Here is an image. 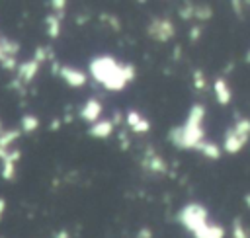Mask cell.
<instances>
[{
    "label": "cell",
    "instance_id": "obj_1",
    "mask_svg": "<svg viewBox=\"0 0 250 238\" xmlns=\"http://www.w3.org/2000/svg\"><path fill=\"white\" fill-rule=\"evenodd\" d=\"M90 74L96 82H100L105 90L119 92L135 78L133 64H119L109 55H100L90 60Z\"/></svg>",
    "mask_w": 250,
    "mask_h": 238
},
{
    "label": "cell",
    "instance_id": "obj_2",
    "mask_svg": "<svg viewBox=\"0 0 250 238\" xmlns=\"http://www.w3.org/2000/svg\"><path fill=\"white\" fill-rule=\"evenodd\" d=\"M203 117H205V107L201 103H193L189 113H188L186 123L180 125V127L170 129L168 140L174 146L182 148V150L195 148L203 140V135H205V131H203Z\"/></svg>",
    "mask_w": 250,
    "mask_h": 238
},
{
    "label": "cell",
    "instance_id": "obj_3",
    "mask_svg": "<svg viewBox=\"0 0 250 238\" xmlns=\"http://www.w3.org/2000/svg\"><path fill=\"white\" fill-rule=\"evenodd\" d=\"M178 220L191 234H195L197 230H201L207 224V209L199 203H189V205L182 207V211L178 213Z\"/></svg>",
    "mask_w": 250,
    "mask_h": 238
},
{
    "label": "cell",
    "instance_id": "obj_4",
    "mask_svg": "<svg viewBox=\"0 0 250 238\" xmlns=\"http://www.w3.org/2000/svg\"><path fill=\"white\" fill-rule=\"evenodd\" d=\"M148 35L156 41H168L172 35H174V25L170 20H162V18H156L148 23Z\"/></svg>",
    "mask_w": 250,
    "mask_h": 238
},
{
    "label": "cell",
    "instance_id": "obj_5",
    "mask_svg": "<svg viewBox=\"0 0 250 238\" xmlns=\"http://www.w3.org/2000/svg\"><path fill=\"white\" fill-rule=\"evenodd\" d=\"M20 158H21V150H18V148H10L8 150V154L0 160L2 162V168H0L2 179H6V181H14L16 179V162Z\"/></svg>",
    "mask_w": 250,
    "mask_h": 238
},
{
    "label": "cell",
    "instance_id": "obj_6",
    "mask_svg": "<svg viewBox=\"0 0 250 238\" xmlns=\"http://www.w3.org/2000/svg\"><path fill=\"white\" fill-rule=\"evenodd\" d=\"M39 68H41V64H39L37 60H33V59L23 60V62H20L18 68H16V80H18L20 84H23V86H25V84H31L33 78L37 76Z\"/></svg>",
    "mask_w": 250,
    "mask_h": 238
},
{
    "label": "cell",
    "instance_id": "obj_7",
    "mask_svg": "<svg viewBox=\"0 0 250 238\" xmlns=\"http://www.w3.org/2000/svg\"><path fill=\"white\" fill-rule=\"evenodd\" d=\"M70 88H82L84 84H86V80H88V76L82 72V70H78V68H74V66H61L59 68V72H57Z\"/></svg>",
    "mask_w": 250,
    "mask_h": 238
},
{
    "label": "cell",
    "instance_id": "obj_8",
    "mask_svg": "<svg viewBox=\"0 0 250 238\" xmlns=\"http://www.w3.org/2000/svg\"><path fill=\"white\" fill-rule=\"evenodd\" d=\"M248 142V139H244V137H240L238 133H234L232 131V127L225 133V150L229 152V154H236V152H240L242 150V146Z\"/></svg>",
    "mask_w": 250,
    "mask_h": 238
},
{
    "label": "cell",
    "instance_id": "obj_9",
    "mask_svg": "<svg viewBox=\"0 0 250 238\" xmlns=\"http://www.w3.org/2000/svg\"><path fill=\"white\" fill-rule=\"evenodd\" d=\"M100 115H102V103L98 99H94V98H90L80 109V117L84 121H88V123H96L100 119Z\"/></svg>",
    "mask_w": 250,
    "mask_h": 238
},
{
    "label": "cell",
    "instance_id": "obj_10",
    "mask_svg": "<svg viewBox=\"0 0 250 238\" xmlns=\"http://www.w3.org/2000/svg\"><path fill=\"white\" fill-rule=\"evenodd\" d=\"M111 133H113V121H109V119H98L88 129V135L94 139H107Z\"/></svg>",
    "mask_w": 250,
    "mask_h": 238
},
{
    "label": "cell",
    "instance_id": "obj_11",
    "mask_svg": "<svg viewBox=\"0 0 250 238\" xmlns=\"http://www.w3.org/2000/svg\"><path fill=\"white\" fill-rule=\"evenodd\" d=\"M21 131L20 129H8V131H0V160L8 154L10 146L20 139Z\"/></svg>",
    "mask_w": 250,
    "mask_h": 238
},
{
    "label": "cell",
    "instance_id": "obj_12",
    "mask_svg": "<svg viewBox=\"0 0 250 238\" xmlns=\"http://www.w3.org/2000/svg\"><path fill=\"white\" fill-rule=\"evenodd\" d=\"M213 90H215L217 101H219L221 105H227V103L230 101V98H232V92H230L229 84H227L223 78H217V80L213 82Z\"/></svg>",
    "mask_w": 250,
    "mask_h": 238
},
{
    "label": "cell",
    "instance_id": "obj_13",
    "mask_svg": "<svg viewBox=\"0 0 250 238\" xmlns=\"http://www.w3.org/2000/svg\"><path fill=\"white\" fill-rule=\"evenodd\" d=\"M61 21H62V16H57V14H47L45 16V25H47V35L51 39H57L61 35Z\"/></svg>",
    "mask_w": 250,
    "mask_h": 238
},
{
    "label": "cell",
    "instance_id": "obj_14",
    "mask_svg": "<svg viewBox=\"0 0 250 238\" xmlns=\"http://www.w3.org/2000/svg\"><path fill=\"white\" fill-rule=\"evenodd\" d=\"M195 238H225V228L219 224H205L201 230H197L193 234Z\"/></svg>",
    "mask_w": 250,
    "mask_h": 238
},
{
    "label": "cell",
    "instance_id": "obj_15",
    "mask_svg": "<svg viewBox=\"0 0 250 238\" xmlns=\"http://www.w3.org/2000/svg\"><path fill=\"white\" fill-rule=\"evenodd\" d=\"M143 166L148 168V170H152V172H156V174H166V170H168L166 168V162L160 156L152 154V152H148V158L143 160Z\"/></svg>",
    "mask_w": 250,
    "mask_h": 238
},
{
    "label": "cell",
    "instance_id": "obj_16",
    "mask_svg": "<svg viewBox=\"0 0 250 238\" xmlns=\"http://www.w3.org/2000/svg\"><path fill=\"white\" fill-rule=\"evenodd\" d=\"M195 150H199L203 156H207V158H211V160L221 158V148H219L215 142H205V140H201V142L195 146Z\"/></svg>",
    "mask_w": 250,
    "mask_h": 238
},
{
    "label": "cell",
    "instance_id": "obj_17",
    "mask_svg": "<svg viewBox=\"0 0 250 238\" xmlns=\"http://www.w3.org/2000/svg\"><path fill=\"white\" fill-rule=\"evenodd\" d=\"M0 47H2V55L4 57H18L20 53V43L8 37H0Z\"/></svg>",
    "mask_w": 250,
    "mask_h": 238
},
{
    "label": "cell",
    "instance_id": "obj_18",
    "mask_svg": "<svg viewBox=\"0 0 250 238\" xmlns=\"http://www.w3.org/2000/svg\"><path fill=\"white\" fill-rule=\"evenodd\" d=\"M35 129H39V117H35L31 113L23 115L21 117V131L23 133H33Z\"/></svg>",
    "mask_w": 250,
    "mask_h": 238
},
{
    "label": "cell",
    "instance_id": "obj_19",
    "mask_svg": "<svg viewBox=\"0 0 250 238\" xmlns=\"http://www.w3.org/2000/svg\"><path fill=\"white\" fill-rule=\"evenodd\" d=\"M232 131H234V133H238L240 137H244V139H248V140H250V119L240 117V119L234 123Z\"/></svg>",
    "mask_w": 250,
    "mask_h": 238
},
{
    "label": "cell",
    "instance_id": "obj_20",
    "mask_svg": "<svg viewBox=\"0 0 250 238\" xmlns=\"http://www.w3.org/2000/svg\"><path fill=\"white\" fill-rule=\"evenodd\" d=\"M49 59H53V51H51V47L39 45V47L33 51V60H37L39 64L45 62V60H49Z\"/></svg>",
    "mask_w": 250,
    "mask_h": 238
},
{
    "label": "cell",
    "instance_id": "obj_21",
    "mask_svg": "<svg viewBox=\"0 0 250 238\" xmlns=\"http://www.w3.org/2000/svg\"><path fill=\"white\" fill-rule=\"evenodd\" d=\"M232 236L234 238H250V234H248V230H246V226L242 224L240 218L232 220Z\"/></svg>",
    "mask_w": 250,
    "mask_h": 238
},
{
    "label": "cell",
    "instance_id": "obj_22",
    "mask_svg": "<svg viewBox=\"0 0 250 238\" xmlns=\"http://www.w3.org/2000/svg\"><path fill=\"white\" fill-rule=\"evenodd\" d=\"M211 16H213V10H211L209 6H197V8L193 10V18H195V20L205 21V20H209Z\"/></svg>",
    "mask_w": 250,
    "mask_h": 238
},
{
    "label": "cell",
    "instance_id": "obj_23",
    "mask_svg": "<svg viewBox=\"0 0 250 238\" xmlns=\"http://www.w3.org/2000/svg\"><path fill=\"white\" fill-rule=\"evenodd\" d=\"M0 64H2V68L4 70H10V72H16V68H18V57H2V60H0Z\"/></svg>",
    "mask_w": 250,
    "mask_h": 238
},
{
    "label": "cell",
    "instance_id": "obj_24",
    "mask_svg": "<svg viewBox=\"0 0 250 238\" xmlns=\"http://www.w3.org/2000/svg\"><path fill=\"white\" fill-rule=\"evenodd\" d=\"M141 119H143V115H141V113H137V111H133V109H131V111H127V115H125V121H127V125H129L131 129H133Z\"/></svg>",
    "mask_w": 250,
    "mask_h": 238
},
{
    "label": "cell",
    "instance_id": "obj_25",
    "mask_svg": "<svg viewBox=\"0 0 250 238\" xmlns=\"http://www.w3.org/2000/svg\"><path fill=\"white\" fill-rule=\"evenodd\" d=\"M64 6H66L64 0H53V2H51L53 14H57V16H62V14H64Z\"/></svg>",
    "mask_w": 250,
    "mask_h": 238
},
{
    "label": "cell",
    "instance_id": "obj_26",
    "mask_svg": "<svg viewBox=\"0 0 250 238\" xmlns=\"http://www.w3.org/2000/svg\"><path fill=\"white\" fill-rule=\"evenodd\" d=\"M148 129H150V123H148L145 117H143V119H141V121H139L135 127H133V131H135V133H146Z\"/></svg>",
    "mask_w": 250,
    "mask_h": 238
},
{
    "label": "cell",
    "instance_id": "obj_27",
    "mask_svg": "<svg viewBox=\"0 0 250 238\" xmlns=\"http://www.w3.org/2000/svg\"><path fill=\"white\" fill-rule=\"evenodd\" d=\"M193 10H195V8H193L191 4H189V6H184V8L180 10V18H182V20H191V18H193Z\"/></svg>",
    "mask_w": 250,
    "mask_h": 238
},
{
    "label": "cell",
    "instance_id": "obj_28",
    "mask_svg": "<svg viewBox=\"0 0 250 238\" xmlns=\"http://www.w3.org/2000/svg\"><path fill=\"white\" fill-rule=\"evenodd\" d=\"M195 86L197 88H205V78H203L201 70H195Z\"/></svg>",
    "mask_w": 250,
    "mask_h": 238
},
{
    "label": "cell",
    "instance_id": "obj_29",
    "mask_svg": "<svg viewBox=\"0 0 250 238\" xmlns=\"http://www.w3.org/2000/svg\"><path fill=\"white\" fill-rule=\"evenodd\" d=\"M6 209H8V203H6V199H4V197H0V222H2V218H4Z\"/></svg>",
    "mask_w": 250,
    "mask_h": 238
},
{
    "label": "cell",
    "instance_id": "obj_30",
    "mask_svg": "<svg viewBox=\"0 0 250 238\" xmlns=\"http://www.w3.org/2000/svg\"><path fill=\"white\" fill-rule=\"evenodd\" d=\"M150 236H152V232H150V228H146V226L137 234V238H150Z\"/></svg>",
    "mask_w": 250,
    "mask_h": 238
},
{
    "label": "cell",
    "instance_id": "obj_31",
    "mask_svg": "<svg viewBox=\"0 0 250 238\" xmlns=\"http://www.w3.org/2000/svg\"><path fill=\"white\" fill-rule=\"evenodd\" d=\"M59 127H61V119H55V121H51V125H49L51 131H57Z\"/></svg>",
    "mask_w": 250,
    "mask_h": 238
},
{
    "label": "cell",
    "instance_id": "obj_32",
    "mask_svg": "<svg viewBox=\"0 0 250 238\" xmlns=\"http://www.w3.org/2000/svg\"><path fill=\"white\" fill-rule=\"evenodd\" d=\"M55 238H70V234H68V230H59L55 234Z\"/></svg>",
    "mask_w": 250,
    "mask_h": 238
},
{
    "label": "cell",
    "instance_id": "obj_33",
    "mask_svg": "<svg viewBox=\"0 0 250 238\" xmlns=\"http://www.w3.org/2000/svg\"><path fill=\"white\" fill-rule=\"evenodd\" d=\"M199 31H201V25H197V27H193V29H191V39H197V35H199Z\"/></svg>",
    "mask_w": 250,
    "mask_h": 238
},
{
    "label": "cell",
    "instance_id": "obj_34",
    "mask_svg": "<svg viewBox=\"0 0 250 238\" xmlns=\"http://www.w3.org/2000/svg\"><path fill=\"white\" fill-rule=\"evenodd\" d=\"M244 201H246V205L250 207V193H246V195H244Z\"/></svg>",
    "mask_w": 250,
    "mask_h": 238
},
{
    "label": "cell",
    "instance_id": "obj_35",
    "mask_svg": "<svg viewBox=\"0 0 250 238\" xmlns=\"http://www.w3.org/2000/svg\"><path fill=\"white\" fill-rule=\"evenodd\" d=\"M244 60H246V62H250V51L246 53V57H244Z\"/></svg>",
    "mask_w": 250,
    "mask_h": 238
},
{
    "label": "cell",
    "instance_id": "obj_36",
    "mask_svg": "<svg viewBox=\"0 0 250 238\" xmlns=\"http://www.w3.org/2000/svg\"><path fill=\"white\" fill-rule=\"evenodd\" d=\"M2 57H4V55H2V47H0V60H2Z\"/></svg>",
    "mask_w": 250,
    "mask_h": 238
},
{
    "label": "cell",
    "instance_id": "obj_37",
    "mask_svg": "<svg viewBox=\"0 0 250 238\" xmlns=\"http://www.w3.org/2000/svg\"><path fill=\"white\" fill-rule=\"evenodd\" d=\"M0 131H2V121H0Z\"/></svg>",
    "mask_w": 250,
    "mask_h": 238
},
{
    "label": "cell",
    "instance_id": "obj_38",
    "mask_svg": "<svg viewBox=\"0 0 250 238\" xmlns=\"http://www.w3.org/2000/svg\"><path fill=\"white\" fill-rule=\"evenodd\" d=\"M0 238H2V236H0Z\"/></svg>",
    "mask_w": 250,
    "mask_h": 238
}]
</instances>
